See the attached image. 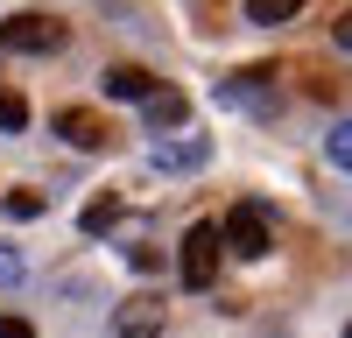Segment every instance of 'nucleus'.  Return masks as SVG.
Returning a JSON list of instances; mask_svg holds the SVG:
<instances>
[{"mask_svg": "<svg viewBox=\"0 0 352 338\" xmlns=\"http://www.w3.org/2000/svg\"><path fill=\"white\" fill-rule=\"evenodd\" d=\"M232 254H240V261H261V254H268L275 247V233H268V212H261L254 205V197H247V205H232L226 212V233H219Z\"/></svg>", "mask_w": 352, "mask_h": 338, "instance_id": "1", "label": "nucleus"}, {"mask_svg": "<svg viewBox=\"0 0 352 338\" xmlns=\"http://www.w3.org/2000/svg\"><path fill=\"white\" fill-rule=\"evenodd\" d=\"M219 247H226V240H219L212 218L184 233V289H212V282H219Z\"/></svg>", "mask_w": 352, "mask_h": 338, "instance_id": "2", "label": "nucleus"}, {"mask_svg": "<svg viewBox=\"0 0 352 338\" xmlns=\"http://www.w3.org/2000/svg\"><path fill=\"white\" fill-rule=\"evenodd\" d=\"M0 49H14V56H50V49H64V28H56L50 14H14V21H0Z\"/></svg>", "mask_w": 352, "mask_h": 338, "instance_id": "3", "label": "nucleus"}, {"mask_svg": "<svg viewBox=\"0 0 352 338\" xmlns=\"http://www.w3.org/2000/svg\"><path fill=\"white\" fill-rule=\"evenodd\" d=\"M113 338H162V303L155 296H127L113 310Z\"/></svg>", "mask_w": 352, "mask_h": 338, "instance_id": "4", "label": "nucleus"}, {"mask_svg": "<svg viewBox=\"0 0 352 338\" xmlns=\"http://www.w3.org/2000/svg\"><path fill=\"white\" fill-rule=\"evenodd\" d=\"M56 134H64L71 148H106V141H113V127L99 120L92 106H64V113H56Z\"/></svg>", "mask_w": 352, "mask_h": 338, "instance_id": "5", "label": "nucleus"}, {"mask_svg": "<svg viewBox=\"0 0 352 338\" xmlns=\"http://www.w3.org/2000/svg\"><path fill=\"white\" fill-rule=\"evenodd\" d=\"M204 155H212V141H204V134L155 141V148H148V162H155V169H169V177H184V169H204Z\"/></svg>", "mask_w": 352, "mask_h": 338, "instance_id": "6", "label": "nucleus"}, {"mask_svg": "<svg viewBox=\"0 0 352 338\" xmlns=\"http://www.w3.org/2000/svg\"><path fill=\"white\" fill-rule=\"evenodd\" d=\"M141 113H148V127L162 134V127H184V120H190V99L176 92V84H155V92L141 99Z\"/></svg>", "mask_w": 352, "mask_h": 338, "instance_id": "7", "label": "nucleus"}, {"mask_svg": "<svg viewBox=\"0 0 352 338\" xmlns=\"http://www.w3.org/2000/svg\"><path fill=\"white\" fill-rule=\"evenodd\" d=\"M99 84H106V99H134V106H141V99L155 92V78L141 71V64H113V71H106Z\"/></svg>", "mask_w": 352, "mask_h": 338, "instance_id": "8", "label": "nucleus"}, {"mask_svg": "<svg viewBox=\"0 0 352 338\" xmlns=\"http://www.w3.org/2000/svg\"><path fill=\"white\" fill-rule=\"evenodd\" d=\"M296 14H303V0H247V21H261V28H282Z\"/></svg>", "mask_w": 352, "mask_h": 338, "instance_id": "9", "label": "nucleus"}, {"mask_svg": "<svg viewBox=\"0 0 352 338\" xmlns=\"http://www.w3.org/2000/svg\"><path fill=\"white\" fill-rule=\"evenodd\" d=\"M21 127H28V99L0 84V134H21Z\"/></svg>", "mask_w": 352, "mask_h": 338, "instance_id": "10", "label": "nucleus"}, {"mask_svg": "<svg viewBox=\"0 0 352 338\" xmlns=\"http://www.w3.org/2000/svg\"><path fill=\"white\" fill-rule=\"evenodd\" d=\"M324 155H331V169H352V120L324 134Z\"/></svg>", "mask_w": 352, "mask_h": 338, "instance_id": "11", "label": "nucleus"}, {"mask_svg": "<svg viewBox=\"0 0 352 338\" xmlns=\"http://www.w3.org/2000/svg\"><path fill=\"white\" fill-rule=\"evenodd\" d=\"M113 212H120V205H113V197H99V205H85V233H106V225H113Z\"/></svg>", "mask_w": 352, "mask_h": 338, "instance_id": "12", "label": "nucleus"}, {"mask_svg": "<svg viewBox=\"0 0 352 338\" xmlns=\"http://www.w3.org/2000/svg\"><path fill=\"white\" fill-rule=\"evenodd\" d=\"M8 212H14V218H43V197H36V190H8Z\"/></svg>", "mask_w": 352, "mask_h": 338, "instance_id": "13", "label": "nucleus"}, {"mask_svg": "<svg viewBox=\"0 0 352 338\" xmlns=\"http://www.w3.org/2000/svg\"><path fill=\"white\" fill-rule=\"evenodd\" d=\"M0 338H36V324L28 317H0Z\"/></svg>", "mask_w": 352, "mask_h": 338, "instance_id": "14", "label": "nucleus"}, {"mask_svg": "<svg viewBox=\"0 0 352 338\" xmlns=\"http://www.w3.org/2000/svg\"><path fill=\"white\" fill-rule=\"evenodd\" d=\"M8 282H21V261H14V254H0V289H8Z\"/></svg>", "mask_w": 352, "mask_h": 338, "instance_id": "15", "label": "nucleus"}, {"mask_svg": "<svg viewBox=\"0 0 352 338\" xmlns=\"http://www.w3.org/2000/svg\"><path fill=\"white\" fill-rule=\"evenodd\" d=\"M331 36H338V49H352V14H345V21L331 28Z\"/></svg>", "mask_w": 352, "mask_h": 338, "instance_id": "16", "label": "nucleus"}, {"mask_svg": "<svg viewBox=\"0 0 352 338\" xmlns=\"http://www.w3.org/2000/svg\"><path fill=\"white\" fill-rule=\"evenodd\" d=\"M345 338H352V324H345Z\"/></svg>", "mask_w": 352, "mask_h": 338, "instance_id": "17", "label": "nucleus"}]
</instances>
